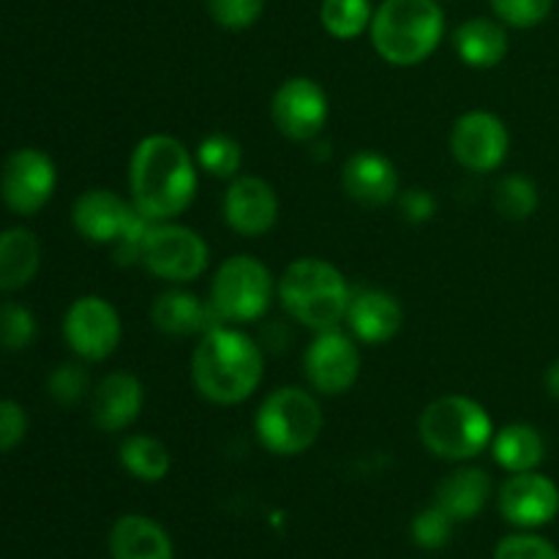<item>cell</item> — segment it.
<instances>
[{
	"label": "cell",
	"mask_w": 559,
	"mask_h": 559,
	"mask_svg": "<svg viewBox=\"0 0 559 559\" xmlns=\"http://www.w3.org/2000/svg\"><path fill=\"white\" fill-rule=\"evenodd\" d=\"M145 407V385L131 371H112L91 393L93 424L102 431H126Z\"/></svg>",
	"instance_id": "cell-18"
},
{
	"label": "cell",
	"mask_w": 559,
	"mask_h": 559,
	"mask_svg": "<svg viewBox=\"0 0 559 559\" xmlns=\"http://www.w3.org/2000/svg\"><path fill=\"white\" fill-rule=\"evenodd\" d=\"M347 328L355 342L380 347L391 342L404 325V309L396 295L385 289H358L347 309Z\"/></svg>",
	"instance_id": "cell-19"
},
{
	"label": "cell",
	"mask_w": 559,
	"mask_h": 559,
	"mask_svg": "<svg viewBox=\"0 0 559 559\" xmlns=\"http://www.w3.org/2000/svg\"><path fill=\"white\" fill-rule=\"evenodd\" d=\"M453 524L456 522H453V519L435 502V506L424 508V511L413 519V524H409V535H413L415 546H420V549L440 551L451 544Z\"/></svg>",
	"instance_id": "cell-31"
},
{
	"label": "cell",
	"mask_w": 559,
	"mask_h": 559,
	"mask_svg": "<svg viewBox=\"0 0 559 559\" xmlns=\"http://www.w3.org/2000/svg\"><path fill=\"white\" fill-rule=\"evenodd\" d=\"M369 36L385 63L409 69L437 52L445 36V14L437 0H382Z\"/></svg>",
	"instance_id": "cell-4"
},
{
	"label": "cell",
	"mask_w": 559,
	"mask_h": 559,
	"mask_svg": "<svg viewBox=\"0 0 559 559\" xmlns=\"http://www.w3.org/2000/svg\"><path fill=\"white\" fill-rule=\"evenodd\" d=\"M47 391L55 404H60V407H74V404H80L91 393V377H87L82 364H60L49 374Z\"/></svg>",
	"instance_id": "cell-32"
},
{
	"label": "cell",
	"mask_w": 559,
	"mask_h": 559,
	"mask_svg": "<svg viewBox=\"0 0 559 559\" xmlns=\"http://www.w3.org/2000/svg\"><path fill=\"white\" fill-rule=\"evenodd\" d=\"M374 5L371 0H322L320 22L338 41L360 38L371 27Z\"/></svg>",
	"instance_id": "cell-27"
},
{
	"label": "cell",
	"mask_w": 559,
	"mask_h": 559,
	"mask_svg": "<svg viewBox=\"0 0 559 559\" xmlns=\"http://www.w3.org/2000/svg\"><path fill=\"white\" fill-rule=\"evenodd\" d=\"M418 435L426 451L445 462H469L495 440V420L489 409L469 396L448 393L424 407Z\"/></svg>",
	"instance_id": "cell-5"
},
{
	"label": "cell",
	"mask_w": 559,
	"mask_h": 559,
	"mask_svg": "<svg viewBox=\"0 0 559 559\" xmlns=\"http://www.w3.org/2000/svg\"><path fill=\"white\" fill-rule=\"evenodd\" d=\"M453 49L469 69H495L508 55V33L500 20L473 16L453 33Z\"/></svg>",
	"instance_id": "cell-23"
},
{
	"label": "cell",
	"mask_w": 559,
	"mask_h": 559,
	"mask_svg": "<svg viewBox=\"0 0 559 559\" xmlns=\"http://www.w3.org/2000/svg\"><path fill=\"white\" fill-rule=\"evenodd\" d=\"M120 467L142 484H158L173 469V453L158 437L129 435L118 448Z\"/></svg>",
	"instance_id": "cell-26"
},
{
	"label": "cell",
	"mask_w": 559,
	"mask_h": 559,
	"mask_svg": "<svg viewBox=\"0 0 559 559\" xmlns=\"http://www.w3.org/2000/svg\"><path fill=\"white\" fill-rule=\"evenodd\" d=\"M265 377L262 347L238 325H216L202 333L191 355V382L197 393L218 407L251 399Z\"/></svg>",
	"instance_id": "cell-2"
},
{
	"label": "cell",
	"mask_w": 559,
	"mask_h": 559,
	"mask_svg": "<svg viewBox=\"0 0 559 559\" xmlns=\"http://www.w3.org/2000/svg\"><path fill=\"white\" fill-rule=\"evenodd\" d=\"M489 3L502 25L527 31V27L540 25V22L551 14L555 0H489Z\"/></svg>",
	"instance_id": "cell-34"
},
{
	"label": "cell",
	"mask_w": 559,
	"mask_h": 559,
	"mask_svg": "<svg viewBox=\"0 0 559 559\" xmlns=\"http://www.w3.org/2000/svg\"><path fill=\"white\" fill-rule=\"evenodd\" d=\"M399 213H402L404 222L409 224H424L429 222L437 213V200L431 197V191L426 189H407L396 197Z\"/></svg>",
	"instance_id": "cell-37"
},
{
	"label": "cell",
	"mask_w": 559,
	"mask_h": 559,
	"mask_svg": "<svg viewBox=\"0 0 559 559\" xmlns=\"http://www.w3.org/2000/svg\"><path fill=\"white\" fill-rule=\"evenodd\" d=\"M511 134L500 115L489 109H469L453 123L451 153L467 173L489 175L506 164Z\"/></svg>",
	"instance_id": "cell-13"
},
{
	"label": "cell",
	"mask_w": 559,
	"mask_h": 559,
	"mask_svg": "<svg viewBox=\"0 0 559 559\" xmlns=\"http://www.w3.org/2000/svg\"><path fill=\"white\" fill-rule=\"evenodd\" d=\"M41 267V243L25 227L0 233V293H16L36 278Z\"/></svg>",
	"instance_id": "cell-24"
},
{
	"label": "cell",
	"mask_w": 559,
	"mask_h": 559,
	"mask_svg": "<svg viewBox=\"0 0 559 559\" xmlns=\"http://www.w3.org/2000/svg\"><path fill=\"white\" fill-rule=\"evenodd\" d=\"M502 519L519 530H538L555 522L559 513V486L538 469L513 473L497 497Z\"/></svg>",
	"instance_id": "cell-15"
},
{
	"label": "cell",
	"mask_w": 559,
	"mask_h": 559,
	"mask_svg": "<svg viewBox=\"0 0 559 559\" xmlns=\"http://www.w3.org/2000/svg\"><path fill=\"white\" fill-rule=\"evenodd\" d=\"M27 415L22 404L11 399H0V453H9L25 440Z\"/></svg>",
	"instance_id": "cell-36"
},
{
	"label": "cell",
	"mask_w": 559,
	"mask_h": 559,
	"mask_svg": "<svg viewBox=\"0 0 559 559\" xmlns=\"http://www.w3.org/2000/svg\"><path fill=\"white\" fill-rule=\"evenodd\" d=\"M194 158L197 167L211 178L233 180L238 178L240 164H243V147L235 136L216 131V134L202 136L200 145L194 147Z\"/></svg>",
	"instance_id": "cell-29"
},
{
	"label": "cell",
	"mask_w": 559,
	"mask_h": 559,
	"mask_svg": "<svg viewBox=\"0 0 559 559\" xmlns=\"http://www.w3.org/2000/svg\"><path fill=\"white\" fill-rule=\"evenodd\" d=\"M325 413L311 391L284 385L262 399L254 415V431L260 445L273 456H300L322 435Z\"/></svg>",
	"instance_id": "cell-6"
},
{
	"label": "cell",
	"mask_w": 559,
	"mask_h": 559,
	"mask_svg": "<svg viewBox=\"0 0 559 559\" xmlns=\"http://www.w3.org/2000/svg\"><path fill=\"white\" fill-rule=\"evenodd\" d=\"M342 189L364 207H385L402 191L396 164L377 151H358L344 162Z\"/></svg>",
	"instance_id": "cell-17"
},
{
	"label": "cell",
	"mask_w": 559,
	"mask_h": 559,
	"mask_svg": "<svg viewBox=\"0 0 559 559\" xmlns=\"http://www.w3.org/2000/svg\"><path fill=\"white\" fill-rule=\"evenodd\" d=\"M491 205L508 222H527L540 205L538 186L527 175H506L497 180L495 191H491Z\"/></svg>",
	"instance_id": "cell-28"
},
{
	"label": "cell",
	"mask_w": 559,
	"mask_h": 559,
	"mask_svg": "<svg viewBox=\"0 0 559 559\" xmlns=\"http://www.w3.org/2000/svg\"><path fill=\"white\" fill-rule=\"evenodd\" d=\"M491 489H495V484H491V475L486 469L456 467L440 480L435 502L453 522H469L491 500Z\"/></svg>",
	"instance_id": "cell-22"
},
{
	"label": "cell",
	"mask_w": 559,
	"mask_h": 559,
	"mask_svg": "<svg viewBox=\"0 0 559 559\" xmlns=\"http://www.w3.org/2000/svg\"><path fill=\"white\" fill-rule=\"evenodd\" d=\"M278 194L260 175H238L224 191V222L243 238H262L278 222Z\"/></svg>",
	"instance_id": "cell-16"
},
{
	"label": "cell",
	"mask_w": 559,
	"mask_h": 559,
	"mask_svg": "<svg viewBox=\"0 0 559 559\" xmlns=\"http://www.w3.org/2000/svg\"><path fill=\"white\" fill-rule=\"evenodd\" d=\"M276 298L295 322L309 331L338 328L347 317L353 289L333 262L320 257H300L284 267Z\"/></svg>",
	"instance_id": "cell-3"
},
{
	"label": "cell",
	"mask_w": 559,
	"mask_h": 559,
	"mask_svg": "<svg viewBox=\"0 0 559 559\" xmlns=\"http://www.w3.org/2000/svg\"><path fill=\"white\" fill-rule=\"evenodd\" d=\"M140 265L167 284L197 282L211 265V249L197 229L178 222H153L142 240Z\"/></svg>",
	"instance_id": "cell-9"
},
{
	"label": "cell",
	"mask_w": 559,
	"mask_h": 559,
	"mask_svg": "<svg viewBox=\"0 0 559 559\" xmlns=\"http://www.w3.org/2000/svg\"><path fill=\"white\" fill-rule=\"evenodd\" d=\"M63 338L71 353L87 364L107 360L123 338L118 309L102 295H82L63 317Z\"/></svg>",
	"instance_id": "cell-10"
},
{
	"label": "cell",
	"mask_w": 559,
	"mask_h": 559,
	"mask_svg": "<svg viewBox=\"0 0 559 559\" xmlns=\"http://www.w3.org/2000/svg\"><path fill=\"white\" fill-rule=\"evenodd\" d=\"M71 224L91 243L112 246L120 265H140L142 240L153 222L118 191L87 189L71 207Z\"/></svg>",
	"instance_id": "cell-7"
},
{
	"label": "cell",
	"mask_w": 559,
	"mask_h": 559,
	"mask_svg": "<svg viewBox=\"0 0 559 559\" xmlns=\"http://www.w3.org/2000/svg\"><path fill=\"white\" fill-rule=\"evenodd\" d=\"M112 559H175V544L167 530L151 516L126 513L109 530Z\"/></svg>",
	"instance_id": "cell-21"
},
{
	"label": "cell",
	"mask_w": 559,
	"mask_h": 559,
	"mask_svg": "<svg viewBox=\"0 0 559 559\" xmlns=\"http://www.w3.org/2000/svg\"><path fill=\"white\" fill-rule=\"evenodd\" d=\"M58 189L55 162L38 147H20L11 153L0 173V197L16 216H36Z\"/></svg>",
	"instance_id": "cell-12"
},
{
	"label": "cell",
	"mask_w": 559,
	"mask_h": 559,
	"mask_svg": "<svg viewBox=\"0 0 559 559\" xmlns=\"http://www.w3.org/2000/svg\"><path fill=\"white\" fill-rule=\"evenodd\" d=\"M151 320L167 336H194V333H207L216 325H222L211 304L197 298L189 289H164L151 306Z\"/></svg>",
	"instance_id": "cell-20"
},
{
	"label": "cell",
	"mask_w": 559,
	"mask_h": 559,
	"mask_svg": "<svg viewBox=\"0 0 559 559\" xmlns=\"http://www.w3.org/2000/svg\"><path fill=\"white\" fill-rule=\"evenodd\" d=\"M546 391H549V396L559 404V360H555V364L549 366V371H546Z\"/></svg>",
	"instance_id": "cell-38"
},
{
	"label": "cell",
	"mask_w": 559,
	"mask_h": 559,
	"mask_svg": "<svg viewBox=\"0 0 559 559\" xmlns=\"http://www.w3.org/2000/svg\"><path fill=\"white\" fill-rule=\"evenodd\" d=\"M207 14L224 31H246L265 11V0H205Z\"/></svg>",
	"instance_id": "cell-33"
},
{
	"label": "cell",
	"mask_w": 559,
	"mask_h": 559,
	"mask_svg": "<svg viewBox=\"0 0 559 559\" xmlns=\"http://www.w3.org/2000/svg\"><path fill=\"white\" fill-rule=\"evenodd\" d=\"M304 374L320 396H342L353 391L360 377V349L353 333L338 328L317 331L304 353Z\"/></svg>",
	"instance_id": "cell-11"
},
{
	"label": "cell",
	"mask_w": 559,
	"mask_h": 559,
	"mask_svg": "<svg viewBox=\"0 0 559 559\" xmlns=\"http://www.w3.org/2000/svg\"><path fill=\"white\" fill-rule=\"evenodd\" d=\"M276 287L278 282L265 262L251 254H235L213 273L207 304L222 325H251L267 314Z\"/></svg>",
	"instance_id": "cell-8"
},
{
	"label": "cell",
	"mask_w": 559,
	"mask_h": 559,
	"mask_svg": "<svg viewBox=\"0 0 559 559\" xmlns=\"http://www.w3.org/2000/svg\"><path fill=\"white\" fill-rule=\"evenodd\" d=\"M491 559H559L557 546L535 533L508 535L497 544Z\"/></svg>",
	"instance_id": "cell-35"
},
{
	"label": "cell",
	"mask_w": 559,
	"mask_h": 559,
	"mask_svg": "<svg viewBox=\"0 0 559 559\" xmlns=\"http://www.w3.org/2000/svg\"><path fill=\"white\" fill-rule=\"evenodd\" d=\"M36 317L22 304H3L0 306V347L9 353H22L36 342Z\"/></svg>",
	"instance_id": "cell-30"
},
{
	"label": "cell",
	"mask_w": 559,
	"mask_h": 559,
	"mask_svg": "<svg viewBox=\"0 0 559 559\" xmlns=\"http://www.w3.org/2000/svg\"><path fill=\"white\" fill-rule=\"evenodd\" d=\"M491 456L506 473H530L538 469L546 459V442L535 426L508 424L495 431L491 440Z\"/></svg>",
	"instance_id": "cell-25"
},
{
	"label": "cell",
	"mask_w": 559,
	"mask_h": 559,
	"mask_svg": "<svg viewBox=\"0 0 559 559\" xmlns=\"http://www.w3.org/2000/svg\"><path fill=\"white\" fill-rule=\"evenodd\" d=\"M331 115L328 93L311 76H289L271 98V118L278 134L293 142H311L322 134Z\"/></svg>",
	"instance_id": "cell-14"
},
{
	"label": "cell",
	"mask_w": 559,
	"mask_h": 559,
	"mask_svg": "<svg viewBox=\"0 0 559 559\" xmlns=\"http://www.w3.org/2000/svg\"><path fill=\"white\" fill-rule=\"evenodd\" d=\"M200 183L197 158L178 136L147 134L129 158L131 205L147 222H175L191 207Z\"/></svg>",
	"instance_id": "cell-1"
}]
</instances>
